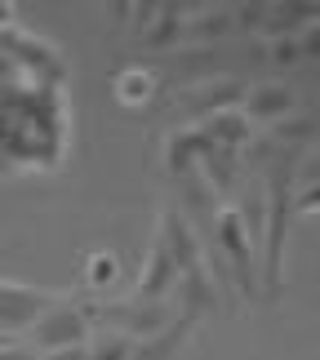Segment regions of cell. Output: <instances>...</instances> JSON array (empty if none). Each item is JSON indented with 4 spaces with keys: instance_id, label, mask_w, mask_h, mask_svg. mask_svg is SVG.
Segmentation results:
<instances>
[{
    "instance_id": "obj_1",
    "label": "cell",
    "mask_w": 320,
    "mask_h": 360,
    "mask_svg": "<svg viewBox=\"0 0 320 360\" xmlns=\"http://www.w3.org/2000/svg\"><path fill=\"white\" fill-rule=\"evenodd\" d=\"M85 311V321L89 325H98V329H116V334L124 338H147V334H156V329H165L174 321V302L169 298H134V294H124V298H107V302H89V307H80Z\"/></svg>"
},
{
    "instance_id": "obj_2",
    "label": "cell",
    "mask_w": 320,
    "mask_h": 360,
    "mask_svg": "<svg viewBox=\"0 0 320 360\" xmlns=\"http://www.w3.org/2000/svg\"><path fill=\"white\" fill-rule=\"evenodd\" d=\"M89 338V321L85 311L72 307V302H49V311L27 329V347L36 356H49V352H63V347H85Z\"/></svg>"
},
{
    "instance_id": "obj_3",
    "label": "cell",
    "mask_w": 320,
    "mask_h": 360,
    "mask_svg": "<svg viewBox=\"0 0 320 360\" xmlns=\"http://www.w3.org/2000/svg\"><path fill=\"white\" fill-rule=\"evenodd\" d=\"M245 103V80L241 76H210V80H196V85L178 89L174 107H183V112L210 120V116H222V112H241Z\"/></svg>"
},
{
    "instance_id": "obj_4",
    "label": "cell",
    "mask_w": 320,
    "mask_h": 360,
    "mask_svg": "<svg viewBox=\"0 0 320 360\" xmlns=\"http://www.w3.org/2000/svg\"><path fill=\"white\" fill-rule=\"evenodd\" d=\"M49 294L40 289H27V285H13V281H0V334H27L40 316L49 311Z\"/></svg>"
},
{
    "instance_id": "obj_5",
    "label": "cell",
    "mask_w": 320,
    "mask_h": 360,
    "mask_svg": "<svg viewBox=\"0 0 320 360\" xmlns=\"http://www.w3.org/2000/svg\"><path fill=\"white\" fill-rule=\"evenodd\" d=\"M174 311L178 316H187V321H200L205 311H214L218 307V289H214V276L205 262H196V267H187L183 276L174 281Z\"/></svg>"
},
{
    "instance_id": "obj_6",
    "label": "cell",
    "mask_w": 320,
    "mask_h": 360,
    "mask_svg": "<svg viewBox=\"0 0 320 360\" xmlns=\"http://www.w3.org/2000/svg\"><path fill=\"white\" fill-rule=\"evenodd\" d=\"M298 107L294 89L285 85V80H254V85H245V103H241V116L245 120H285L289 112Z\"/></svg>"
},
{
    "instance_id": "obj_7",
    "label": "cell",
    "mask_w": 320,
    "mask_h": 360,
    "mask_svg": "<svg viewBox=\"0 0 320 360\" xmlns=\"http://www.w3.org/2000/svg\"><path fill=\"white\" fill-rule=\"evenodd\" d=\"M160 240H165V249H169L178 276H183L187 267H196V262H205V240H200V231L191 227L178 210H165V218H160Z\"/></svg>"
},
{
    "instance_id": "obj_8",
    "label": "cell",
    "mask_w": 320,
    "mask_h": 360,
    "mask_svg": "<svg viewBox=\"0 0 320 360\" xmlns=\"http://www.w3.org/2000/svg\"><path fill=\"white\" fill-rule=\"evenodd\" d=\"M174 281H178V267H174L169 249H165L160 231H156V240H151V249H147V267L138 271L134 298H169L174 294Z\"/></svg>"
},
{
    "instance_id": "obj_9",
    "label": "cell",
    "mask_w": 320,
    "mask_h": 360,
    "mask_svg": "<svg viewBox=\"0 0 320 360\" xmlns=\"http://www.w3.org/2000/svg\"><path fill=\"white\" fill-rule=\"evenodd\" d=\"M191 329H196V321H187V316H174L165 329H156V334H147V338H138L134 352H129V360H174L178 352L187 347Z\"/></svg>"
},
{
    "instance_id": "obj_10",
    "label": "cell",
    "mask_w": 320,
    "mask_h": 360,
    "mask_svg": "<svg viewBox=\"0 0 320 360\" xmlns=\"http://www.w3.org/2000/svg\"><path fill=\"white\" fill-rule=\"evenodd\" d=\"M231 9H187L183 13V40L187 45H214L231 32Z\"/></svg>"
},
{
    "instance_id": "obj_11",
    "label": "cell",
    "mask_w": 320,
    "mask_h": 360,
    "mask_svg": "<svg viewBox=\"0 0 320 360\" xmlns=\"http://www.w3.org/2000/svg\"><path fill=\"white\" fill-rule=\"evenodd\" d=\"M271 143H281V147H298V151H307L312 147V138H316V116L312 112H289L285 120H276L271 124Z\"/></svg>"
},
{
    "instance_id": "obj_12",
    "label": "cell",
    "mask_w": 320,
    "mask_h": 360,
    "mask_svg": "<svg viewBox=\"0 0 320 360\" xmlns=\"http://www.w3.org/2000/svg\"><path fill=\"white\" fill-rule=\"evenodd\" d=\"M129 352H134V338L116 334V329H89V338H85L89 360H129Z\"/></svg>"
},
{
    "instance_id": "obj_13",
    "label": "cell",
    "mask_w": 320,
    "mask_h": 360,
    "mask_svg": "<svg viewBox=\"0 0 320 360\" xmlns=\"http://www.w3.org/2000/svg\"><path fill=\"white\" fill-rule=\"evenodd\" d=\"M156 89V76L151 72H143V67H129V72L120 76V103H138V98H147V94Z\"/></svg>"
},
{
    "instance_id": "obj_14",
    "label": "cell",
    "mask_w": 320,
    "mask_h": 360,
    "mask_svg": "<svg viewBox=\"0 0 320 360\" xmlns=\"http://www.w3.org/2000/svg\"><path fill=\"white\" fill-rule=\"evenodd\" d=\"M302 63V53L294 45V36H276L267 40V67H298Z\"/></svg>"
},
{
    "instance_id": "obj_15",
    "label": "cell",
    "mask_w": 320,
    "mask_h": 360,
    "mask_svg": "<svg viewBox=\"0 0 320 360\" xmlns=\"http://www.w3.org/2000/svg\"><path fill=\"white\" fill-rule=\"evenodd\" d=\"M111 281H116V258H111V254H94V258H89V285L103 289V285H111Z\"/></svg>"
},
{
    "instance_id": "obj_16",
    "label": "cell",
    "mask_w": 320,
    "mask_h": 360,
    "mask_svg": "<svg viewBox=\"0 0 320 360\" xmlns=\"http://www.w3.org/2000/svg\"><path fill=\"white\" fill-rule=\"evenodd\" d=\"M262 18H267V5H241L231 13V22H241V27H262Z\"/></svg>"
},
{
    "instance_id": "obj_17",
    "label": "cell",
    "mask_w": 320,
    "mask_h": 360,
    "mask_svg": "<svg viewBox=\"0 0 320 360\" xmlns=\"http://www.w3.org/2000/svg\"><path fill=\"white\" fill-rule=\"evenodd\" d=\"M0 360H36V352L27 347V342H18V338H13L9 347H0Z\"/></svg>"
},
{
    "instance_id": "obj_18",
    "label": "cell",
    "mask_w": 320,
    "mask_h": 360,
    "mask_svg": "<svg viewBox=\"0 0 320 360\" xmlns=\"http://www.w3.org/2000/svg\"><path fill=\"white\" fill-rule=\"evenodd\" d=\"M36 360H89L85 347H63V352H49V356H36Z\"/></svg>"
},
{
    "instance_id": "obj_19",
    "label": "cell",
    "mask_w": 320,
    "mask_h": 360,
    "mask_svg": "<svg viewBox=\"0 0 320 360\" xmlns=\"http://www.w3.org/2000/svg\"><path fill=\"white\" fill-rule=\"evenodd\" d=\"M9 342H13V338H9V334H0V347H9Z\"/></svg>"
}]
</instances>
